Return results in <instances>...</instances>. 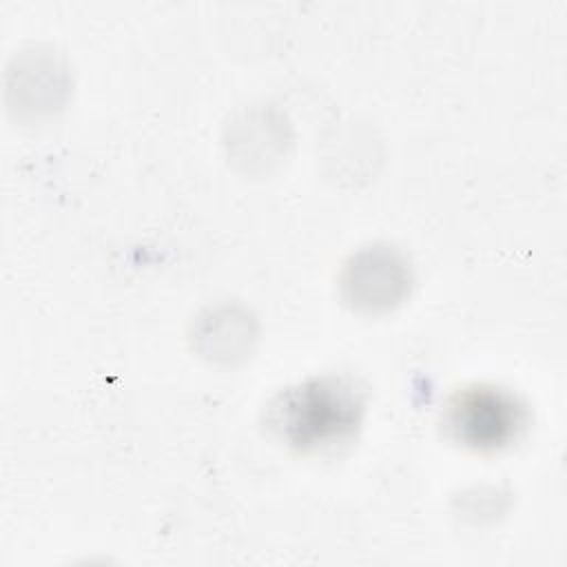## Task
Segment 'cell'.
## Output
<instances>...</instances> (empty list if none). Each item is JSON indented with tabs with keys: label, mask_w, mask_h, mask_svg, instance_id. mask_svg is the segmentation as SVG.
Listing matches in <instances>:
<instances>
[{
	"label": "cell",
	"mask_w": 567,
	"mask_h": 567,
	"mask_svg": "<svg viewBox=\"0 0 567 567\" xmlns=\"http://www.w3.org/2000/svg\"><path fill=\"white\" fill-rule=\"evenodd\" d=\"M412 288V268L401 250L374 244L354 252L341 272V297L359 312H385Z\"/></svg>",
	"instance_id": "obj_3"
},
{
	"label": "cell",
	"mask_w": 567,
	"mask_h": 567,
	"mask_svg": "<svg viewBox=\"0 0 567 567\" xmlns=\"http://www.w3.org/2000/svg\"><path fill=\"white\" fill-rule=\"evenodd\" d=\"M195 348L210 361L233 363L250 352L255 339V323L237 306H217L199 315L193 330Z\"/></svg>",
	"instance_id": "obj_4"
},
{
	"label": "cell",
	"mask_w": 567,
	"mask_h": 567,
	"mask_svg": "<svg viewBox=\"0 0 567 567\" xmlns=\"http://www.w3.org/2000/svg\"><path fill=\"white\" fill-rule=\"evenodd\" d=\"M363 405V392L352 379L315 377L277 394L266 423L288 447L317 452L350 441L361 425Z\"/></svg>",
	"instance_id": "obj_1"
},
{
	"label": "cell",
	"mask_w": 567,
	"mask_h": 567,
	"mask_svg": "<svg viewBox=\"0 0 567 567\" xmlns=\"http://www.w3.org/2000/svg\"><path fill=\"white\" fill-rule=\"evenodd\" d=\"M527 405L498 385H467L443 408L445 434L470 450L496 452L514 443L527 427Z\"/></svg>",
	"instance_id": "obj_2"
}]
</instances>
